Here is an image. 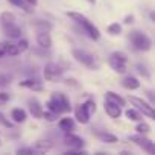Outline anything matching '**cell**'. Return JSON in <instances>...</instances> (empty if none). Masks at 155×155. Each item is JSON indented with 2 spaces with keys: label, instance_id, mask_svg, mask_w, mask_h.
<instances>
[{
  "label": "cell",
  "instance_id": "6da1fadb",
  "mask_svg": "<svg viewBox=\"0 0 155 155\" xmlns=\"http://www.w3.org/2000/svg\"><path fill=\"white\" fill-rule=\"evenodd\" d=\"M46 110L55 113V114H64V113H70L71 111V104L68 101V97L64 93L55 91L52 93L50 99L46 102Z\"/></svg>",
  "mask_w": 155,
  "mask_h": 155
},
{
  "label": "cell",
  "instance_id": "7a4b0ae2",
  "mask_svg": "<svg viewBox=\"0 0 155 155\" xmlns=\"http://www.w3.org/2000/svg\"><path fill=\"white\" fill-rule=\"evenodd\" d=\"M71 55H73V58L79 62V64H82L84 67H87V68H90V70H99V67H101V62L97 61V58H96L93 53L87 52V50L73 49Z\"/></svg>",
  "mask_w": 155,
  "mask_h": 155
},
{
  "label": "cell",
  "instance_id": "3957f363",
  "mask_svg": "<svg viewBox=\"0 0 155 155\" xmlns=\"http://www.w3.org/2000/svg\"><path fill=\"white\" fill-rule=\"evenodd\" d=\"M129 40H131V44L134 46L135 50L147 52L152 49V40L141 31H132L129 35Z\"/></svg>",
  "mask_w": 155,
  "mask_h": 155
},
{
  "label": "cell",
  "instance_id": "277c9868",
  "mask_svg": "<svg viewBox=\"0 0 155 155\" xmlns=\"http://www.w3.org/2000/svg\"><path fill=\"white\" fill-rule=\"evenodd\" d=\"M108 64L110 67L116 71V73H120L123 74L126 71V64H128V55L125 52H113L108 58Z\"/></svg>",
  "mask_w": 155,
  "mask_h": 155
},
{
  "label": "cell",
  "instance_id": "5b68a950",
  "mask_svg": "<svg viewBox=\"0 0 155 155\" xmlns=\"http://www.w3.org/2000/svg\"><path fill=\"white\" fill-rule=\"evenodd\" d=\"M128 99H129V102L135 107V110H138L143 116H147V117H150V119L155 117V110H153V107H152L150 102H147V101H144V99H141V97H137V96H129Z\"/></svg>",
  "mask_w": 155,
  "mask_h": 155
},
{
  "label": "cell",
  "instance_id": "8992f818",
  "mask_svg": "<svg viewBox=\"0 0 155 155\" xmlns=\"http://www.w3.org/2000/svg\"><path fill=\"white\" fill-rule=\"evenodd\" d=\"M129 140H131L134 144H137L140 149H143L144 152H147V153H150V155L155 153V143H153L150 138H147L146 134H135V135H131Z\"/></svg>",
  "mask_w": 155,
  "mask_h": 155
},
{
  "label": "cell",
  "instance_id": "52a82bcc",
  "mask_svg": "<svg viewBox=\"0 0 155 155\" xmlns=\"http://www.w3.org/2000/svg\"><path fill=\"white\" fill-rule=\"evenodd\" d=\"M43 73H44V79L46 81H49V82H58L61 78H62V74H64V68L61 65L55 64V62H49V64H46Z\"/></svg>",
  "mask_w": 155,
  "mask_h": 155
},
{
  "label": "cell",
  "instance_id": "ba28073f",
  "mask_svg": "<svg viewBox=\"0 0 155 155\" xmlns=\"http://www.w3.org/2000/svg\"><path fill=\"white\" fill-rule=\"evenodd\" d=\"M79 26L84 29V32H85V34H87L91 40L97 41V40L101 38V31H99V29H97V26H94V25H93L88 18H85V20H84Z\"/></svg>",
  "mask_w": 155,
  "mask_h": 155
},
{
  "label": "cell",
  "instance_id": "9c48e42d",
  "mask_svg": "<svg viewBox=\"0 0 155 155\" xmlns=\"http://www.w3.org/2000/svg\"><path fill=\"white\" fill-rule=\"evenodd\" d=\"M64 141H65L67 146L74 147V149H82L84 144H85L84 138H81L79 135H76V134H73V132H65V138H64Z\"/></svg>",
  "mask_w": 155,
  "mask_h": 155
},
{
  "label": "cell",
  "instance_id": "30bf717a",
  "mask_svg": "<svg viewBox=\"0 0 155 155\" xmlns=\"http://www.w3.org/2000/svg\"><path fill=\"white\" fill-rule=\"evenodd\" d=\"M90 117H91V114L88 113V110L85 108L84 104L76 107V110H74V119L79 122L81 125H87L90 122Z\"/></svg>",
  "mask_w": 155,
  "mask_h": 155
},
{
  "label": "cell",
  "instance_id": "8fae6325",
  "mask_svg": "<svg viewBox=\"0 0 155 155\" xmlns=\"http://www.w3.org/2000/svg\"><path fill=\"white\" fill-rule=\"evenodd\" d=\"M28 107H29V113L35 117V119H41V116H43V105L40 104V101L37 99V97H32V99H29V102H28Z\"/></svg>",
  "mask_w": 155,
  "mask_h": 155
},
{
  "label": "cell",
  "instance_id": "7c38bea8",
  "mask_svg": "<svg viewBox=\"0 0 155 155\" xmlns=\"http://www.w3.org/2000/svg\"><path fill=\"white\" fill-rule=\"evenodd\" d=\"M37 43L41 49H50L52 47V37L47 31H38L37 34Z\"/></svg>",
  "mask_w": 155,
  "mask_h": 155
},
{
  "label": "cell",
  "instance_id": "4fadbf2b",
  "mask_svg": "<svg viewBox=\"0 0 155 155\" xmlns=\"http://www.w3.org/2000/svg\"><path fill=\"white\" fill-rule=\"evenodd\" d=\"M104 110L107 113V116H110L111 119H119L122 116V107L116 105V104H111L108 101H105L104 104Z\"/></svg>",
  "mask_w": 155,
  "mask_h": 155
},
{
  "label": "cell",
  "instance_id": "5bb4252c",
  "mask_svg": "<svg viewBox=\"0 0 155 155\" xmlns=\"http://www.w3.org/2000/svg\"><path fill=\"white\" fill-rule=\"evenodd\" d=\"M2 28H3L5 35L9 37V38H20V35H21V28L17 26L15 21H14V23H9V25H5V26H2Z\"/></svg>",
  "mask_w": 155,
  "mask_h": 155
},
{
  "label": "cell",
  "instance_id": "9a60e30c",
  "mask_svg": "<svg viewBox=\"0 0 155 155\" xmlns=\"http://www.w3.org/2000/svg\"><path fill=\"white\" fill-rule=\"evenodd\" d=\"M122 87L129 90V91H134V90H138L140 88V82L135 76H125L123 78V81H122Z\"/></svg>",
  "mask_w": 155,
  "mask_h": 155
},
{
  "label": "cell",
  "instance_id": "2e32d148",
  "mask_svg": "<svg viewBox=\"0 0 155 155\" xmlns=\"http://www.w3.org/2000/svg\"><path fill=\"white\" fill-rule=\"evenodd\" d=\"M52 147H53V141L52 140H37L35 141V146H34V149L37 150V153L49 152Z\"/></svg>",
  "mask_w": 155,
  "mask_h": 155
},
{
  "label": "cell",
  "instance_id": "e0dca14e",
  "mask_svg": "<svg viewBox=\"0 0 155 155\" xmlns=\"http://www.w3.org/2000/svg\"><path fill=\"white\" fill-rule=\"evenodd\" d=\"M11 119L14 123H25L28 119V113L23 108H14L11 111Z\"/></svg>",
  "mask_w": 155,
  "mask_h": 155
},
{
  "label": "cell",
  "instance_id": "ac0fdd59",
  "mask_svg": "<svg viewBox=\"0 0 155 155\" xmlns=\"http://www.w3.org/2000/svg\"><path fill=\"white\" fill-rule=\"evenodd\" d=\"M105 101H108V102H111V104H116V105H119V107H125V105H126V101H125L120 94H117V93H114V91H107V93H105Z\"/></svg>",
  "mask_w": 155,
  "mask_h": 155
},
{
  "label": "cell",
  "instance_id": "d6986e66",
  "mask_svg": "<svg viewBox=\"0 0 155 155\" xmlns=\"http://www.w3.org/2000/svg\"><path fill=\"white\" fill-rule=\"evenodd\" d=\"M58 126L61 131L64 132H71L74 129V120L71 117H62L59 122H58Z\"/></svg>",
  "mask_w": 155,
  "mask_h": 155
},
{
  "label": "cell",
  "instance_id": "ffe728a7",
  "mask_svg": "<svg viewBox=\"0 0 155 155\" xmlns=\"http://www.w3.org/2000/svg\"><path fill=\"white\" fill-rule=\"evenodd\" d=\"M94 137H97L104 143H117V137L114 134H110V132H105V131H96Z\"/></svg>",
  "mask_w": 155,
  "mask_h": 155
},
{
  "label": "cell",
  "instance_id": "44dd1931",
  "mask_svg": "<svg viewBox=\"0 0 155 155\" xmlns=\"http://www.w3.org/2000/svg\"><path fill=\"white\" fill-rule=\"evenodd\" d=\"M125 116H126V119L129 122H140V120H143V114L138 110H135V108H128L125 111Z\"/></svg>",
  "mask_w": 155,
  "mask_h": 155
},
{
  "label": "cell",
  "instance_id": "7402d4cb",
  "mask_svg": "<svg viewBox=\"0 0 155 155\" xmlns=\"http://www.w3.org/2000/svg\"><path fill=\"white\" fill-rule=\"evenodd\" d=\"M20 87H23V88H31V90H37V91L43 90L41 84H40L37 79H25V81L20 82Z\"/></svg>",
  "mask_w": 155,
  "mask_h": 155
},
{
  "label": "cell",
  "instance_id": "603a6c76",
  "mask_svg": "<svg viewBox=\"0 0 155 155\" xmlns=\"http://www.w3.org/2000/svg\"><path fill=\"white\" fill-rule=\"evenodd\" d=\"M32 26L37 31H47V32H50V29H52V23L44 21V20H34L32 21Z\"/></svg>",
  "mask_w": 155,
  "mask_h": 155
},
{
  "label": "cell",
  "instance_id": "cb8c5ba5",
  "mask_svg": "<svg viewBox=\"0 0 155 155\" xmlns=\"http://www.w3.org/2000/svg\"><path fill=\"white\" fill-rule=\"evenodd\" d=\"M8 2L11 3V5H14V6H17V8H21L25 12H28V14H31L32 12V9H31V6L25 2V0H8Z\"/></svg>",
  "mask_w": 155,
  "mask_h": 155
},
{
  "label": "cell",
  "instance_id": "d4e9b609",
  "mask_svg": "<svg viewBox=\"0 0 155 155\" xmlns=\"http://www.w3.org/2000/svg\"><path fill=\"white\" fill-rule=\"evenodd\" d=\"M14 21H15V15L12 12H3L2 15H0V25H2V26L14 23Z\"/></svg>",
  "mask_w": 155,
  "mask_h": 155
},
{
  "label": "cell",
  "instance_id": "484cf974",
  "mask_svg": "<svg viewBox=\"0 0 155 155\" xmlns=\"http://www.w3.org/2000/svg\"><path fill=\"white\" fill-rule=\"evenodd\" d=\"M107 32H108L110 35H113V37H117V35L122 34V25H120V23H111V25L107 28Z\"/></svg>",
  "mask_w": 155,
  "mask_h": 155
},
{
  "label": "cell",
  "instance_id": "4316f807",
  "mask_svg": "<svg viewBox=\"0 0 155 155\" xmlns=\"http://www.w3.org/2000/svg\"><path fill=\"white\" fill-rule=\"evenodd\" d=\"M135 131H137V134H147V132H150V126H149V123L140 120L135 126Z\"/></svg>",
  "mask_w": 155,
  "mask_h": 155
},
{
  "label": "cell",
  "instance_id": "83f0119b",
  "mask_svg": "<svg viewBox=\"0 0 155 155\" xmlns=\"http://www.w3.org/2000/svg\"><path fill=\"white\" fill-rule=\"evenodd\" d=\"M67 17L71 18V20H73L74 23H78V25H81V23L87 18L85 15H82V14H79V12H73V11H71V12L68 11V12H67Z\"/></svg>",
  "mask_w": 155,
  "mask_h": 155
},
{
  "label": "cell",
  "instance_id": "f1b7e54d",
  "mask_svg": "<svg viewBox=\"0 0 155 155\" xmlns=\"http://www.w3.org/2000/svg\"><path fill=\"white\" fill-rule=\"evenodd\" d=\"M18 53H20V49L17 47V44H11V43L6 44V55H9V56H17Z\"/></svg>",
  "mask_w": 155,
  "mask_h": 155
},
{
  "label": "cell",
  "instance_id": "f546056e",
  "mask_svg": "<svg viewBox=\"0 0 155 155\" xmlns=\"http://www.w3.org/2000/svg\"><path fill=\"white\" fill-rule=\"evenodd\" d=\"M137 71H138V74H141L143 78H146V79H147V78L150 76V73H149V70H147V67L144 65V64H141V62H138L137 65Z\"/></svg>",
  "mask_w": 155,
  "mask_h": 155
},
{
  "label": "cell",
  "instance_id": "4dcf8cb0",
  "mask_svg": "<svg viewBox=\"0 0 155 155\" xmlns=\"http://www.w3.org/2000/svg\"><path fill=\"white\" fill-rule=\"evenodd\" d=\"M41 119H44V120H47V122H55V120H58V114H55V113L46 110V111H43Z\"/></svg>",
  "mask_w": 155,
  "mask_h": 155
},
{
  "label": "cell",
  "instance_id": "1f68e13d",
  "mask_svg": "<svg viewBox=\"0 0 155 155\" xmlns=\"http://www.w3.org/2000/svg\"><path fill=\"white\" fill-rule=\"evenodd\" d=\"M11 81H12V78H11L9 74H6V73H0V87H6V85H9Z\"/></svg>",
  "mask_w": 155,
  "mask_h": 155
},
{
  "label": "cell",
  "instance_id": "d6a6232c",
  "mask_svg": "<svg viewBox=\"0 0 155 155\" xmlns=\"http://www.w3.org/2000/svg\"><path fill=\"white\" fill-rule=\"evenodd\" d=\"M34 153H37L34 147H18L17 149V155H34Z\"/></svg>",
  "mask_w": 155,
  "mask_h": 155
},
{
  "label": "cell",
  "instance_id": "836d02e7",
  "mask_svg": "<svg viewBox=\"0 0 155 155\" xmlns=\"http://www.w3.org/2000/svg\"><path fill=\"white\" fill-rule=\"evenodd\" d=\"M0 125L5 126V128H12V122H11L9 119H6V117L3 116V113H0Z\"/></svg>",
  "mask_w": 155,
  "mask_h": 155
},
{
  "label": "cell",
  "instance_id": "e575fe53",
  "mask_svg": "<svg viewBox=\"0 0 155 155\" xmlns=\"http://www.w3.org/2000/svg\"><path fill=\"white\" fill-rule=\"evenodd\" d=\"M17 47L20 49V53H21V52H26V50L29 49V43H28V40H25V38L20 40L18 44H17Z\"/></svg>",
  "mask_w": 155,
  "mask_h": 155
},
{
  "label": "cell",
  "instance_id": "d590c367",
  "mask_svg": "<svg viewBox=\"0 0 155 155\" xmlns=\"http://www.w3.org/2000/svg\"><path fill=\"white\" fill-rule=\"evenodd\" d=\"M6 41H2L0 43V58H3L5 55H6Z\"/></svg>",
  "mask_w": 155,
  "mask_h": 155
},
{
  "label": "cell",
  "instance_id": "8d00e7d4",
  "mask_svg": "<svg viewBox=\"0 0 155 155\" xmlns=\"http://www.w3.org/2000/svg\"><path fill=\"white\" fill-rule=\"evenodd\" d=\"M9 99H11V94H8V93H0V102H2V104L8 102Z\"/></svg>",
  "mask_w": 155,
  "mask_h": 155
},
{
  "label": "cell",
  "instance_id": "74e56055",
  "mask_svg": "<svg viewBox=\"0 0 155 155\" xmlns=\"http://www.w3.org/2000/svg\"><path fill=\"white\" fill-rule=\"evenodd\" d=\"M123 23H125V25H131V23H134V15H126L125 20H123Z\"/></svg>",
  "mask_w": 155,
  "mask_h": 155
},
{
  "label": "cell",
  "instance_id": "f35d334b",
  "mask_svg": "<svg viewBox=\"0 0 155 155\" xmlns=\"http://www.w3.org/2000/svg\"><path fill=\"white\" fill-rule=\"evenodd\" d=\"M25 2H26V3L29 5V6H32V8H34V6H37L38 0H25Z\"/></svg>",
  "mask_w": 155,
  "mask_h": 155
},
{
  "label": "cell",
  "instance_id": "ab89813d",
  "mask_svg": "<svg viewBox=\"0 0 155 155\" xmlns=\"http://www.w3.org/2000/svg\"><path fill=\"white\" fill-rule=\"evenodd\" d=\"M64 82H65L67 85H74V87H78V84H74V82H76L74 79H65Z\"/></svg>",
  "mask_w": 155,
  "mask_h": 155
},
{
  "label": "cell",
  "instance_id": "60d3db41",
  "mask_svg": "<svg viewBox=\"0 0 155 155\" xmlns=\"http://www.w3.org/2000/svg\"><path fill=\"white\" fill-rule=\"evenodd\" d=\"M87 2H88L90 5H94V3H96V0H87Z\"/></svg>",
  "mask_w": 155,
  "mask_h": 155
}]
</instances>
